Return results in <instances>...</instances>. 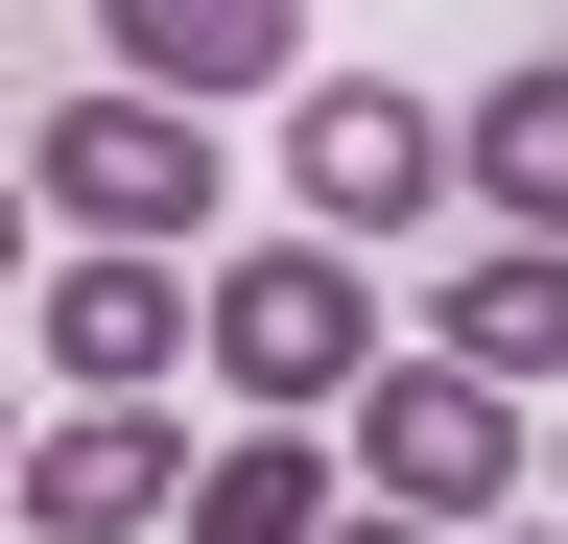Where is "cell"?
I'll use <instances>...</instances> for the list:
<instances>
[{
	"mask_svg": "<svg viewBox=\"0 0 568 544\" xmlns=\"http://www.w3.org/2000/svg\"><path fill=\"white\" fill-rule=\"evenodd\" d=\"M190 356L261 402V427H332V402H379V285H355L332 237H237L190 285Z\"/></svg>",
	"mask_w": 568,
	"mask_h": 544,
	"instance_id": "6da1fadb",
	"label": "cell"
},
{
	"mask_svg": "<svg viewBox=\"0 0 568 544\" xmlns=\"http://www.w3.org/2000/svg\"><path fill=\"white\" fill-rule=\"evenodd\" d=\"M213 189H237V143L166 119V95H71V119H48V214H71V260H166V237H213Z\"/></svg>",
	"mask_w": 568,
	"mask_h": 544,
	"instance_id": "7a4b0ae2",
	"label": "cell"
},
{
	"mask_svg": "<svg viewBox=\"0 0 568 544\" xmlns=\"http://www.w3.org/2000/svg\"><path fill=\"white\" fill-rule=\"evenodd\" d=\"M355 497H379V521H426V544H450V521H497V497H521V402H497V379H450V356H379V402H355Z\"/></svg>",
	"mask_w": 568,
	"mask_h": 544,
	"instance_id": "3957f363",
	"label": "cell"
},
{
	"mask_svg": "<svg viewBox=\"0 0 568 544\" xmlns=\"http://www.w3.org/2000/svg\"><path fill=\"white\" fill-rule=\"evenodd\" d=\"M284 189H308V237L355 260V237H403L426 189H450V119H426V95H379V72H308V119H284Z\"/></svg>",
	"mask_w": 568,
	"mask_h": 544,
	"instance_id": "277c9868",
	"label": "cell"
},
{
	"mask_svg": "<svg viewBox=\"0 0 568 544\" xmlns=\"http://www.w3.org/2000/svg\"><path fill=\"white\" fill-rule=\"evenodd\" d=\"M190 427L166 402H71V427L24 450V497H0V544H142V521H190Z\"/></svg>",
	"mask_w": 568,
	"mask_h": 544,
	"instance_id": "5b68a950",
	"label": "cell"
},
{
	"mask_svg": "<svg viewBox=\"0 0 568 544\" xmlns=\"http://www.w3.org/2000/svg\"><path fill=\"white\" fill-rule=\"evenodd\" d=\"M166 356H190V285H166V260H48V379L71 402H166Z\"/></svg>",
	"mask_w": 568,
	"mask_h": 544,
	"instance_id": "8992f818",
	"label": "cell"
},
{
	"mask_svg": "<svg viewBox=\"0 0 568 544\" xmlns=\"http://www.w3.org/2000/svg\"><path fill=\"white\" fill-rule=\"evenodd\" d=\"M426 356L497 379V402H545V379H568V260H545V237H474V260H450V308H426Z\"/></svg>",
	"mask_w": 568,
	"mask_h": 544,
	"instance_id": "52a82bcc",
	"label": "cell"
},
{
	"mask_svg": "<svg viewBox=\"0 0 568 544\" xmlns=\"http://www.w3.org/2000/svg\"><path fill=\"white\" fill-rule=\"evenodd\" d=\"M332 521H355V450H332V427H237V450L190 473L166 544H332Z\"/></svg>",
	"mask_w": 568,
	"mask_h": 544,
	"instance_id": "ba28073f",
	"label": "cell"
},
{
	"mask_svg": "<svg viewBox=\"0 0 568 544\" xmlns=\"http://www.w3.org/2000/svg\"><path fill=\"white\" fill-rule=\"evenodd\" d=\"M119 95H166V119L284 95V0H119Z\"/></svg>",
	"mask_w": 568,
	"mask_h": 544,
	"instance_id": "9c48e42d",
	"label": "cell"
},
{
	"mask_svg": "<svg viewBox=\"0 0 568 544\" xmlns=\"http://www.w3.org/2000/svg\"><path fill=\"white\" fill-rule=\"evenodd\" d=\"M474 214L568 260V48H545V72H497V95H474Z\"/></svg>",
	"mask_w": 568,
	"mask_h": 544,
	"instance_id": "30bf717a",
	"label": "cell"
},
{
	"mask_svg": "<svg viewBox=\"0 0 568 544\" xmlns=\"http://www.w3.org/2000/svg\"><path fill=\"white\" fill-rule=\"evenodd\" d=\"M332 544H426V521H379V497H355V521H332Z\"/></svg>",
	"mask_w": 568,
	"mask_h": 544,
	"instance_id": "8fae6325",
	"label": "cell"
},
{
	"mask_svg": "<svg viewBox=\"0 0 568 544\" xmlns=\"http://www.w3.org/2000/svg\"><path fill=\"white\" fill-rule=\"evenodd\" d=\"M0 285H24V189H0Z\"/></svg>",
	"mask_w": 568,
	"mask_h": 544,
	"instance_id": "7c38bea8",
	"label": "cell"
},
{
	"mask_svg": "<svg viewBox=\"0 0 568 544\" xmlns=\"http://www.w3.org/2000/svg\"><path fill=\"white\" fill-rule=\"evenodd\" d=\"M0 497H24V427H0Z\"/></svg>",
	"mask_w": 568,
	"mask_h": 544,
	"instance_id": "4fadbf2b",
	"label": "cell"
},
{
	"mask_svg": "<svg viewBox=\"0 0 568 544\" xmlns=\"http://www.w3.org/2000/svg\"><path fill=\"white\" fill-rule=\"evenodd\" d=\"M497 544H568V521H497Z\"/></svg>",
	"mask_w": 568,
	"mask_h": 544,
	"instance_id": "5bb4252c",
	"label": "cell"
},
{
	"mask_svg": "<svg viewBox=\"0 0 568 544\" xmlns=\"http://www.w3.org/2000/svg\"><path fill=\"white\" fill-rule=\"evenodd\" d=\"M545 473H568V427H545Z\"/></svg>",
	"mask_w": 568,
	"mask_h": 544,
	"instance_id": "9a60e30c",
	"label": "cell"
}]
</instances>
